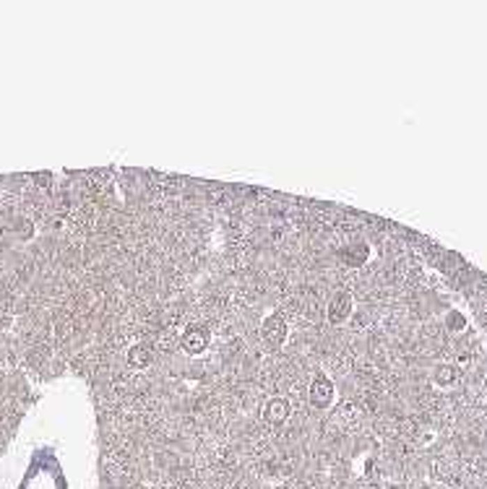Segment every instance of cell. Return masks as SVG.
<instances>
[{
  "label": "cell",
  "instance_id": "5",
  "mask_svg": "<svg viewBox=\"0 0 487 489\" xmlns=\"http://www.w3.org/2000/svg\"><path fill=\"white\" fill-rule=\"evenodd\" d=\"M289 414H292V403L284 396H271L261 406V419L269 421V424H284L289 419Z\"/></svg>",
  "mask_w": 487,
  "mask_h": 489
},
{
  "label": "cell",
  "instance_id": "1",
  "mask_svg": "<svg viewBox=\"0 0 487 489\" xmlns=\"http://www.w3.org/2000/svg\"><path fill=\"white\" fill-rule=\"evenodd\" d=\"M180 346L183 352L190 357H199L211 346V328L206 323H190L185 325V331L180 336Z\"/></svg>",
  "mask_w": 487,
  "mask_h": 489
},
{
  "label": "cell",
  "instance_id": "2",
  "mask_svg": "<svg viewBox=\"0 0 487 489\" xmlns=\"http://www.w3.org/2000/svg\"><path fill=\"white\" fill-rule=\"evenodd\" d=\"M308 398L318 411H326V409L334 406V401H337V385H334V380L328 378L326 372H318V375L313 378V382H310V391H308Z\"/></svg>",
  "mask_w": 487,
  "mask_h": 489
},
{
  "label": "cell",
  "instance_id": "6",
  "mask_svg": "<svg viewBox=\"0 0 487 489\" xmlns=\"http://www.w3.org/2000/svg\"><path fill=\"white\" fill-rule=\"evenodd\" d=\"M368 258H370V247L365 242L347 244V247L341 250V261L347 263V268H360Z\"/></svg>",
  "mask_w": 487,
  "mask_h": 489
},
{
  "label": "cell",
  "instance_id": "9",
  "mask_svg": "<svg viewBox=\"0 0 487 489\" xmlns=\"http://www.w3.org/2000/svg\"><path fill=\"white\" fill-rule=\"evenodd\" d=\"M446 328L451 333L467 331V318L458 313V310H448V313H446Z\"/></svg>",
  "mask_w": 487,
  "mask_h": 489
},
{
  "label": "cell",
  "instance_id": "8",
  "mask_svg": "<svg viewBox=\"0 0 487 489\" xmlns=\"http://www.w3.org/2000/svg\"><path fill=\"white\" fill-rule=\"evenodd\" d=\"M125 359H128L130 367H136V370H146L151 364V352L146 343H133L128 352H125Z\"/></svg>",
  "mask_w": 487,
  "mask_h": 489
},
{
  "label": "cell",
  "instance_id": "7",
  "mask_svg": "<svg viewBox=\"0 0 487 489\" xmlns=\"http://www.w3.org/2000/svg\"><path fill=\"white\" fill-rule=\"evenodd\" d=\"M430 380H433V385L435 388H451V385H456L458 380V370L454 367V364H438L435 370H433V375H430Z\"/></svg>",
  "mask_w": 487,
  "mask_h": 489
},
{
  "label": "cell",
  "instance_id": "3",
  "mask_svg": "<svg viewBox=\"0 0 487 489\" xmlns=\"http://www.w3.org/2000/svg\"><path fill=\"white\" fill-rule=\"evenodd\" d=\"M287 336H289V325L281 315L271 313L263 318V323H261V341L266 343V346L279 349V346L287 343Z\"/></svg>",
  "mask_w": 487,
  "mask_h": 489
},
{
  "label": "cell",
  "instance_id": "4",
  "mask_svg": "<svg viewBox=\"0 0 487 489\" xmlns=\"http://www.w3.org/2000/svg\"><path fill=\"white\" fill-rule=\"evenodd\" d=\"M352 313H355V297H352V292H347V289H339V292L328 300L326 320L331 325H341L352 318Z\"/></svg>",
  "mask_w": 487,
  "mask_h": 489
},
{
  "label": "cell",
  "instance_id": "10",
  "mask_svg": "<svg viewBox=\"0 0 487 489\" xmlns=\"http://www.w3.org/2000/svg\"><path fill=\"white\" fill-rule=\"evenodd\" d=\"M130 489H146V487H130Z\"/></svg>",
  "mask_w": 487,
  "mask_h": 489
}]
</instances>
